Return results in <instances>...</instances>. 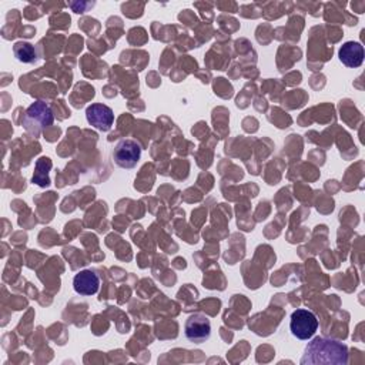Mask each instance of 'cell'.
<instances>
[{
  "mask_svg": "<svg viewBox=\"0 0 365 365\" xmlns=\"http://www.w3.org/2000/svg\"><path fill=\"white\" fill-rule=\"evenodd\" d=\"M86 118L94 128L100 131H108L114 123V113L108 106L94 103L86 108Z\"/></svg>",
  "mask_w": 365,
  "mask_h": 365,
  "instance_id": "6",
  "label": "cell"
},
{
  "mask_svg": "<svg viewBox=\"0 0 365 365\" xmlns=\"http://www.w3.org/2000/svg\"><path fill=\"white\" fill-rule=\"evenodd\" d=\"M13 53L16 56V58L21 63H34L37 61V51L34 48V46L29 41H17L13 46Z\"/></svg>",
  "mask_w": 365,
  "mask_h": 365,
  "instance_id": "10",
  "label": "cell"
},
{
  "mask_svg": "<svg viewBox=\"0 0 365 365\" xmlns=\"http://www.w3.org/2000/svg\"><path fill=\"white\" fill-rule=\"evenodd\" d=\"M301 365H345L348 362V346L336 339L315 336L307 344Z\"/></svg>",
  "mask_w": 365,
  "mask_h": 365,
  "instance_id": "1",
  "label": "cell"
},
{
  "mask_svg": "<svg viewBox=\"0 0 365 365\" xmlns=\"http://www.w3.org/2000/svg\"><path fill=\"white\" fill-rule=\"evenodd\" d=\"M184 332H185V338L190 342L202 344L208 341L211 336V322L204 314H200V312L191 314L185 321Z\"/></svg>",
  "mask_w": 365,
  "mask_h": 365,
  "instance_id": "5",
  "label": "cell"
},
{
  "mask_svg": "<svg viewBox=\"0 0 365 365\" xmlns=\"http://www.w3.org/2000/svg\"><path fill=\"white\" fill-rule=\"evenodd\" d=\"M51 165H53V163L48 157H40L36 161V170L31 177L33 184H37L38 187H48L50 185L48 171H50Z\"/></svg>",
  "mask_w": 365,
  "mask_h": 365,
  "instance_id": "9",
  "label": "cell"
},
{
  "mask_svg": "<svg viewBox=\"0 0 365 365\" xmlns=\"http://www.w3.org/2000/svg\"><path fill=\"white\" fill-rule=\"evenodd\" d=\"M289 329L295 338L309 339L318 329V319L312 311L298 308L291 314Z\"/></svg>",
  "mask_w": 365,
  "mask_h": 365,
  "instance_id": "3",
  "label": "cell"
},
{
  "mask_svg": "<svg viewBox=\"0 0 365 365\" xmlns=\"http://www.w3.org/2000/svg\"><path fill=\"white\" fill-rule=\"evenodd\" d=\"M140 158H141V145L131 138L120 140L113 150L114 163L118 167L125 170L135 167Z\"/></svg>",
  "mask_w": 365,
  "mask_h": 365,
  "instance_id": "4",
  "label": "cell"
},
{
  "mask_svg": "<svg viewBox=\"0 0 365 365\" xmlns=\"http://www.w3.org/2000/svg\"><path fill=\"white\" fill-rule=\"evenodd\" d=\"M73 288L80 295H94L100 289V278L91 269H83L73 278Z\"/></svg>",
  "mask_w": 365,
  "mask_h": 365,
  "instance_id": "7",
  "label": "cell"
},
{
  "mask_svg": "<svg viewBox=\"0 0 365 365\" xmlns=\"http://www.w3.org/2000/svg\"><path fill=\"white\" fill-rule=\"evenodd\" d=\"M338 57L339 61L349 68L359 67L364 61V46L358 41H346L341 46Z\"/></svg>",
  "mask_w": 365,
  "mask_h": 365,
  "instance_id": "8",
  "label": "cell"
},
{
  "mask_svg": "<svg viewBox=\"0 0 365 365\" xmlns=\"http://www.w3.org/2000/svg\"><path fill=\"white\" fill-rule=\"evenodd\" d=\"M54 121V114L50 106L41 100H37L29 106L26 110L23 125L34 134H38L46 127L51 125Z\"/></svg>",
  "mask_w": 365,
  "mask_h": 365,
  "instance_id": "2",
  "label": "cell"
}]
</instances>
